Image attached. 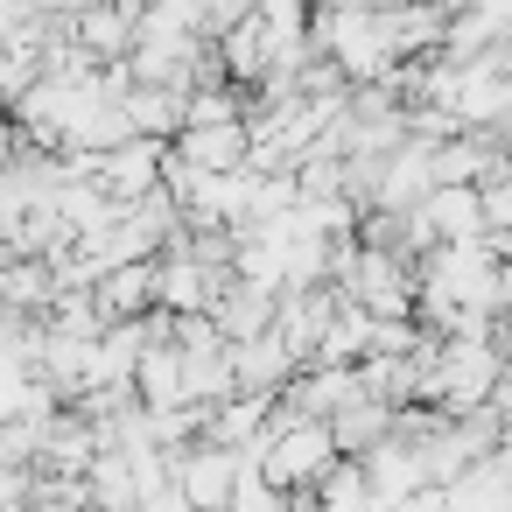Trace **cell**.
<instances>
[{
    "mask_svg": "<svg viewBox=\"0 0 512 512\" xmlns=\"http://www.w3.org/2000/svg\"><path fill=\"white\" fill-rule=\"evenodd\" d=\"M169 155L183 169H239L246 162V120H183L169 134Z\"/></svg>",
    "mask_w": 512,
    "mask_h": 512,
    "instance_id": "1",
    "label": "cell"
},
{
    "mask_svg": "<svg viewBox=\"0 0 512 512\" xmlns=\"http://www.w3.org/2000/svg\"><path fill=\"white\" fill-rule=\"evenodd\" d=\"M414 211H421V225H428L435 239H477V232H484V218H477V183H428V197H421Z\"/></svg>",
    "mask_w": 512,
    "mask_h": 512,
    "instance_id": "2",
    "label": "cell"
}]
</instances>
